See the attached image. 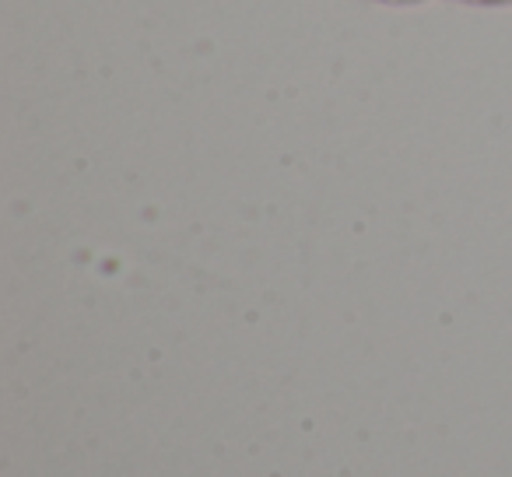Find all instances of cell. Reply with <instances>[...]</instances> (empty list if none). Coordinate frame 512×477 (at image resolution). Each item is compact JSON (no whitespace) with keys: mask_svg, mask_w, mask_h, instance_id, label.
Masks as SVG:
<instances>
[{"mask_svg":"<svg viewBox=\"0 0 512 477\" xmlns=\"http://www.w3.org/2000/svg\"><path fill=\"white\" fill-rule=\"evenodd\" d=\"M456 4H467V8H509L512 0H456Z\"/></svg>","mask_w":512,"mask_h":477,"instance_id":"1","label":"cell"},{"mask_svg":"<svg viewBox=\"0 0 512 477\" xmlns=\"http://www.w3.org/2000/svg\"><path fill=\"white\" fill-rule=\"evenodd\" d=\"M372 4H383V8H414V4H425V0H372Z\"/></svg>","mask_w":512,"mask_h":477,"instance_id":"2","label":"cell"}]
</instances>
